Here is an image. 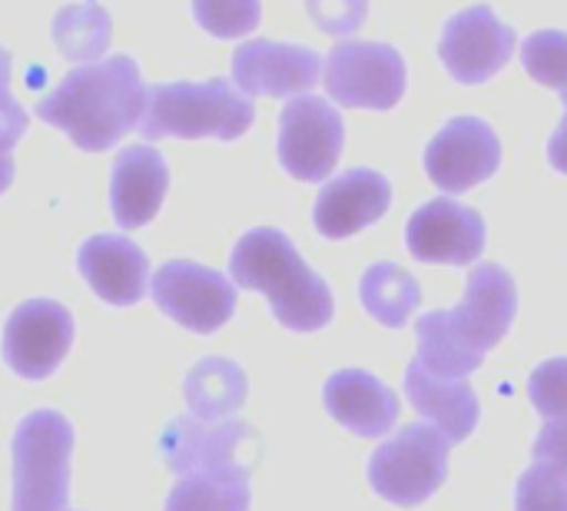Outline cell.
I'll return each mask as SVG.
<instances>
[{"label": "cell", "mask_w": 567, "mask_h": 511, "mask_svg": "<svg viewBox=\"0 0 567 511\" xmlns=\"http://www.w3.org/2000/svg\"><path fill=\"white\" fill-rule=\"evenodd\" d=\"M326 90L355 110H392L405 96V60L389 43L342 40L326 60Z\"/></svg>", "instance_id": "8"}, {"label": "cell", "mask_w": 567, "mask_h": 511, "mask_svg": "<svg viewBox=\"0 0 567 511\" xmlns=\"http://www.w3.org/2000/svg\"><path fill=\"white\" fill-rule=\"evenodd\" d=\"M522 63L535 83L558 90L567 106V33L561 30L532 33L522 43Z\"/></svg>", "instance_id": "25"}, {"label": "cell", "mask_w": 567, "mask_h": 511, "mask_svg": "<svg viewBox=\"0 0 567 511\" xmlns=\"http://www.w3.org/2000/svg\"><path fill=\"white\" fill-rule=\"evenodd\" d=\"M548 160H551V166H555L558 173H565L567 176V106L561 126H558V130L551 133V140H548Z\"/></svg>", "instance_id": "32"}, {"label": "cell", "mask_w": 567, "mask_h": 511, "mask_svg": "<svg viewBox=\"0 0 567 511\" xmlns=\"http://www.w3.org/2000/svg\"><path fill=\"white\" fill-rule=\"evenodd\" d=\"M362 306L372 319H379L389 329H402L409 316L422 306V289L415 276H409L395 263H375L365 269L359 286Z\"/></svg>", "instance_id": "22"}, {"label": "cell", "mask_w": 567, "mask_h": 511, "mask_svg": "<svg viewBox=\"0 0 567 511\" xmlns=\"http://www.w3.org/2000/svg\"><path fill=\"white\" fill-rule=\"evenodd\" d=\"M153 283V303L159 313H166L173 323H179L189 333H216L223 329L236 313V286L216 269H206L199 263L173 259L159 266Z\"/></svg>", "instance_id": "10"}, {"label": "cell", "mask_w": 567, "mask_h": 511, "mask_svg": "<svg viewBox=\"0 0 567 511\" xmlns=\"http://www.w3.org/2000/svg\"><path fill=\"white\" fill-rule=\"evenodd\" d=\"M146 90L140 67L120 53L70 70L63 83L37 103V116L63 130L80 150L103 153L140 126Z\"/></svg>", "instance_id": "2"}, {"label": "cell", "mask_w": 567, "mask_h": 511, "mask_svg": "<svg viewBox=\"0 0 567 511\" xmlns=\"http://www.w3.org/2000/svg\"><path fill=\"white\" fill-rule=\"evenodd\" d=\"M329 416L359 439H385L399 422V396L365 369H342L326 382Z\"/></svg>", "instance_id": "18"}, {"label": "cell", "mask_w": 567, "mask_h": 511, "mask_svg": "<svg viewBox=\"0 0 567 511\" xmlns=\"http://www.w3.org/2000/svg\"><path fill=\"white\" fill-rule=\"evenodd\" d=\"M27 133V113L10 93V50L0 47V153H10Z\"/></svg>", "instance_id": "30"}, {"label": "cell", "mask_w": 567, "mask_h": 511, "mask_svg": "<svg viewBox=\"0 0 567 511\" xmlns=\"http://www.w3.org/2000/svg\"><path fill=\"white\" fill-rule=\"evenodd\" d=\"M309 17L332 37H349L365 23L369 0H306Z\"/></svg>", "instance_id": "29"}, {"label": "cell", "mask_w": 567, "mask_h": 511, "mask_svg": "<svg viewBox=\"0 0 567 511\" xmlns=\"http://www.w3.org/2000/svg\"><path fill=\"white\" fill-rule=\"evenodd\" d=\"M409 253L432 266H472L485 249V219L455 200H432L405 226Z\"/></svg>", "instance_id": "14"}, {"label": "cell", "mask_w": 567, "mask_h": 511, "mask_svg": "<svg viewBox=\"0 0 567 511\" xmlns=\"http://www.w3.org/2000/svg\"><path fill=\"white\" fill-rule=\"evenodd\" d=\"M392 206V183L375 170H349L322 186L312 219L326 239H349L385 216Z\"/></svg>", "instance_id": "16"}, {"label": "cell", "mask_w": 567, "mask_h": 511, "mask_svg": "<svg viewBox=\"0 0 567 511\" xmlns=\"http://www.w3.org/2000/svg\"><path fill=\"white\" fill-rule=\"evenodd\" d=\"M256 120L252 100L229 80L213 76L206 83H156L146 90V110L140 133L146 140L179 136V140H236Z\"/></svg>", "instance_id": "4"}, {"label": "cell", "mask_w": 567, "mask_h": 511, "mask_svg": "<svg viewBox=\"0 0 567 511\" xmlns=\"http://www.w3.org/2000/svg\"><path fill=\"white\" fill-rule=\"evenodd\" d=\"M186 402L193 409V419L199 422H219L233 416L246 402V372L229 359H203L186 376Z\"/></svg>", "instance_id": "21"}, {"label": "cell", "mask_w": 567, "mask_h": 511, "mask_svg": "<svg viewBox=\"0 0 567 511\" xmlns=\"http://www.w3.org/2000/svg\"><path fill=\"white\" fill-rule=\"evenodd\" d=\"M13 183V156L10 153H0V193Z\"/></svg>", "instance_id": "33"}, {"label": "cell", "mask_w": 567, "mask_h": 511, "mask_svg": "<svg viewBox=\"0 0 567 511\" xmlns=\"http://www.w3.org/2000/svg\"><path fill=\"white\" fill-rule=\"evenodd\" d=\"M528 399L545 422L567 419V356L542 362L528 379Z\"/></svg>", "instance_id": "27"}, {"label": "cell", "mask_w": 567, "mask_h": 511, "mask_svg": "<svg viewBox=\"0 0 567 511\" xmlns=\"http://www.w3.org/2000/svg\"><path fill=\"white\" fill-rule=\"evenodd\" d=\"M535 466L567 482V419H551L535 439Z\"/></svg>", "instance_id": "31"}, {"label": "cell", "mask_w": 567, "mask_h": 511, "mask_svg": "<svg viewBox=\"0 0 567 511\" xmlns=\"http://www.w3.org/2000/svg\"><path fill=\"white\" fill-rule=\"evenodd\" d=\"M193 13L206 33L219 40H236L259 27L262 3L259 0H193Z\"/></svg>", "instance_id": "26"}, {"label": "cell", "mask_w": 567, "mask_h": 511, "mask_svg": "<svg viewBox=\"0 0 567 511\" xmlns=\"http://www.w3.org/2000/svg\"><path fill=\"white\" fill-rule=\"evenodd\" d=\"M346 143L339 110L319 96H296L279 116V163L302 183H322L336 170Z\"/></svg>", "instance_id": "9"}, {"label": "cell", "mask_w": 567, "mask_h": 511, "mask_svg": "<svg viewBox=\"0 0 567 511\" xmlns=\"http://www.w3.org/2000/svg\"><path fill=\"white\" fill-rule=\"evenodd\" d=\"M73 346V316L53 299H30L13 309L3 329V359L23 379H47Z\"/></svg>", "instance_id": "13"}, {"label": "cell", "mask_w": 567, "mask_h": 511, "mask_svg": "<svg viewBox=\"0 0 567 511\" xmlns=\"http://www.w3.org/2000/svg\"><path fill=\"white\" fill-rule=\"evenodd\" d=\"M449 449L452 446L435 426H405L369 459V482L392 505H422L449 479Z\"/></svg>", "instance_id": "6"}, {"label": "cell", "mask_w": 567, "mask_h": 511, "mask_svg": "<svg viewBox=\"0 0 567 511\" xmlns=\"http://www.w3.org/2000/svg\"><path fill=\"white\" fill-rule=\"evenodd\" d=\"M169 190V170L159 150L153 146H126L113 163L110 180V206L123 229L146 226Z\"/></svg>", "instance_id": "19"}, {"label": "cell", "mask_w": 567, "mask_h": 511, "mask_svg": "<svg viewBox=\"0 0 567 511\" xmlns=\"http://www.w3.org/2000/svg\"><path fill=\"white\" fill-rule=\"evenodd\" d=\"M405 396L415 406V412H422V419H429L449 446L465 442L475 426H478V396L468 386V379H442L432 376L419 359L405 369Z\"/></svg>", "instance_id": "20"}, {"label": "cell", "mask_w": 567, "mask_h": 511, "mask_svg": "<svg viewBox=\"0 0 567 511\" xmlns=\"http://www.w3.org/2000/svg\"><path fill=\"white\" fill-rule=\"evenodd\" d=\"M515 511H567V482L532 466L515 489Z\"/></svg>", "instance_id": "28"}, {"label": "cell", "mask_w": 567, "mask_h": 511, "mask_svg": "<svg viewBox=\"0 0 567 511\" xmlns=\"http://www.w3.org/2000/svg\"><path fill=\"white\" fill-rule=\"evenodd\" d=\"M233 286L256 289L269 299L272 316L292 333H319L332 323L336 303L326 279L306 266L292 239L279 229L246 233L229 256Z\"/></svg>", "instance_id": "3"}, {"label": "cell", "mask_w": 567, "mask_h": 511, "mask_svg": "<svg viewBox=\"0 0 567 511\" xmlns=\"http://www.w3.org/2000/svg\"><path fill=\"white\" fill-rule=\"evenodd\" d=\"M166 511H249V486L183 476L169 492Z\"/></svg>", "instance_id": "24"}, {"label": "cell", "mask_w": 567, "mask_h": 511, "mask_svg": "<svg viewBox=\"0 0 567 511\" xmlns=\"http://www.w3.org/2000/svg\"><path fill=\"white\" fill-rule=\"evenodd\" d=\"M76 266L90 289L110 306H136L146 296L150 259L126 236H90L76 253Z\"/></svg>", "instance_id": "17"}, {"label": "cell", "mask_w": 567, "mask_h": 511, "mask_svg": "<svg viewBox=\"0 0 567 511\" xmlns=\"http://www.w3.org/2000/svg\"><path fill=\"white\" fill-rule=\"evenodd\" d=\"M322 57L299 43L249 40L233 53V80L246 96H299L319 83Z\"/></svg>", "instance_id": "15"}, {"label": "cell", "mask_w": 567, "mask_h": 511, "mask_svg": "<svg viewBox=\"0 0 567 511\" xmlns=\"http://www.w3.org/2000/svg\"><path fill=\"white\" fill-rule=\"evenodd\" d=\"M110 13L96 3H70L53 17V40L73 63L103 57L110 47Z\"/></svg>", "instance_id": "23"}, {"label": "cell", "mask_w": 567, "mask_h": 511, "mask_svg": "<svg viewBox=\"0 0 567 511\" xmlns=\"http://www.w3.org/2000/svg\"><path fill=\"white\" fill-rule=\"evenodd\" d=\"M159 452L179 479L206 476L219 482L249 486V472L256 459V436L243 422L176 419L159 439Z\"/></svg>", "instance_id": "7"}, {"label": "cell", "mask_w": 567, "mask_h": 511, "mask_svg": "<svg viewBox=\"0 0 567 511\" xmlns=\"http://www.w3.org/2000/svg\"><path fill=\"white\" fill-rule=\"evenodd\" d=\"M515 43H518L515 30L502 23L492 7L478 3L455 13L445 23L439 40V57L458 83L478 86L512 60Z\"/></svg>", "instance_id": "11"}, {"label": "cell", "mask_w": 567, "mask_h": 511, "mask_svg": "<svg viewBox=\"0 0 567 511\" xmlns=\"http://www.w3.org/2000/svg\"><path fill=\"white\" fill-rule=\"evenodd\" d=\"M502 166V143L478 116L449 120L425 150V173L442 193H465Z\"/></svg>", "instance_id": "12"}, {"label": "cell", "mask_w": 567, "mask_h": 511, "mask_svg": "<svg viewBox=\"0 0 567 511\" xmlns=\"http://www.w3.org/2000/svg\"><path fill=\"white\" fill-rule=\"evenodd\" d=\"M518 313V289L505 266L482 263L472 269L465 299L455 309L425 313L415 326L419 362L442 379H468L485 352L495 349Z\"/></svg>", "instance_id": "1"}, {"label": "cell", "mask_w": 567, "mask_h": 511, "mask_svg": "<svg viewBox=\"0 0 567 511\" xmlns=\"http://www.w3.org/2000/svg\"><path fill=\"white\" fill-rule=\"evenodd\" d=\"M73 426L50 409L30 412L13 436V511H66Z\"/></svg>", "instance_id": "5"}]
</instances>
